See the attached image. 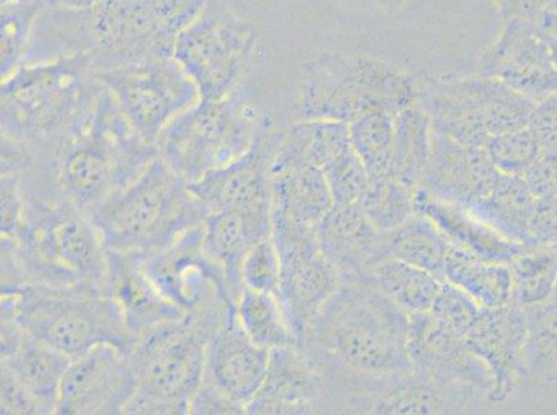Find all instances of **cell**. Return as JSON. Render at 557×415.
Returning a JSON list of instances; mask_svg holds the SVG:
<instances>
[{
    "mask_svg": "<svg viewBox=\"0 0 557 415\" xmlns=\"http://www.w3.org/2000/svg\"><path fill=\"white\" fill-rule=\"evenodd\" d=\"M271 351L252 342L242 330L236 311L211 337L205 378L246 408L260 391Z\"/></svg>",
    "mask_w": 557,
    "mask_h": 415,
    "instance_id": "603a6c76",
    "label": "cell"
},
{
    "mask_svg": "<svg viewBox=\"0 0 557 415\" xmlns=\"http://www.w3.org/2000/svg\"><path fill=\"white\" fill-rule=\"evenodd\" d=\"M327 385L334 413L460 414L478 407L485 397L473 388L430 381L414 372L377 378L336 377Z\"/></svg>",
    "mask_w": 557,
    "mask_h": 415,
    "instance_id": "4fadbf2b",
    "label": "cell"
},
{
    "mask_svg": "<svg viewBox=\"0 0 557 415\" xmlns=\"http://www.w3.org/2000/svg\"><path fill=\"white\" fill-rule=\"evenodd\" d=\"M45 2L48 4H54V7L89 9L96 7L100 0H45Z\"/></svg>",
    "mask_w": 557,
    "mask_h": 415,
    "instance_id": "9f6ffc18",
    "label": "cell"
},
{
    "mask_svg": "<svg viewBox=\"0 0 557 415\" xmlns=\"http://www.w3.org/2000/svg\"><path fill=\"white\" fill-rule=\"evenodd\" d=\"M483 309L459 288L444 281L429 312L445 326L466 337L478 322Z\"/></svg>",
    "mask_w": 557,
    "mask_h": 415,
    "instance_id": "bcb514c9",
    "label": "cell"
},
{
    "mask_svg": "<svg viewBox=\"0 0 557 415\" xmlns=\"http://www.w3.org/2000/svg\"><path fill=\"white\" fill-rule=\"evenodd\" d=\"M275 114L243 86L231 98L200 100L176 116L156 141L157 154L187 184L248 153Z\"/></svg>",
    "mask_w": 557,
    "mask_h": 415,
    "instance_id": "ba28073f",
    "label": "cell"
},
{
    "mask_svg": "<svg viewBox=\"0 0 557 415\" xmlns=\"http://www.w3.org/2000/svg\"><path fill=\"white\" fill-rule=\"evenodd\" d=\"M379 8L387 10V12H397L407 2V0H373Z\"/></svg>",
    "mask_w": 557,
    "mask_h": 415,
    "instance_id": "6f0895ef",
    "label": "cell"
},
{
    "mask_svg": "<svg viewBox=\"0 0 557 415\" xmlns=\"http://www.w3.org/2000/svg\"><path fill=\"white\" fill-rule=\"evenodd\" d=\"M94 8L48 4L39 14L22 64H45L95 55Z\"/></svg>",
    "mask_w": 557,
    "mask_h": 415,
    "instance_id": "f1b7e54d",
    "label": "cell"
},
{
    "mask_svg": "<svg viewBox=\"0 0 557 415\" xmlns=\"http://www.w3.org/2000/svg\"><path fill=\"white\" fill-rule=\"evenodd\" d=\"M174 58L199 89L200 100L231 98L267 58L260 25L237 13L227 0H209L180 35Z\"/></svg>",
    "mask_w": 557,
    "mask_h": 415,
    "instance_id": "30bf717a",
    "label": "cell"
},
{
    "mask_svg": "<svg viewBox=\"0 0 557 415\" xmlns=\"http://www.w3.org/2000/svg\"><path fill=\"white\" fill-rule=\"evenodd\" d=\"M542 28L545 29L554 39L557 49V9H548L542 13V16L536 20Z\"/></svg>",
    "mask_w": 557,
    "mask_h": 415,
    "instance_id": "11a10c76",
    "label": "cell"
},
{
    "mask_svg": "<svg viewBox=\"0 0 557 415\" xmlns=\"http://www.w3.org/2000/svg\"><path fill=\"white\" fill-rule=\"evenodd\" d=\"M480 74L536 100L557 93V49L539 22L508 18L480 60Z\"/></svg>",
    "mask_w": 557,
    "mask_h": 415,
    "instance_id": "2e32d148",
    "label": "cell"
},
{
    "mask_svg": "<svg viewBox=\"0 0 557 415\" xmlns=\"http://www.w3.org/2000/svg\"><path fill=\"white\" fill-rule=\"evenodd\" d=\"M281 257L272 236L248 250L242 265L243 288L275 293L281 292Z\"/></svg>",
    "mask_w": 557,
    "mask_h": 415,
    "instance_id": "f6af8a7d",
    "label": "cell"
},
{
    "mask_svg": "<svg viewBox=\"0 0 557 415\" xmlns=\"http://www.w3.org/2000/svg\"><path fill=\"white\" fill-rule=\"evenodd\" d=\"M419 85L387 60L368 54L322 52L298 70L293 118L351 124L369 111L392 114L418 103Z\"/></svg>",
    "mask_w": 557,
    "mask_h": 415,
    "instance_id": "5b68a950",
    "label": "cell"
},
{
    "mask_svg": "<svg viewBox=\"0 0 557 415\" xmlns=\"http://www.w3.org/2000/svg\"><path fill=\"white\" fill-rule=\"evenodd\" d=\"M190 414L197 415H240L247 414L246 408L226 394L206 378H202L200 388L197 389L190 404Z\"/></svg>",
    "mask_w": 557,
    "mask_h": 415,
    "instance_id": "f907efd6",
    "label": "cell"
},
{
    "mask_svg": "<svg viewBox=\"0 0 557 415\" xmlns=\"http://www.w3.org/2000/svg\"><path fill=\"white\" fill-rule=\"evenodd\" d=\"M369 275L384 295L408 315L429 312L444 282L428 271L397 260L379 262Z\"/></svg>",
    "mask_w": 557,
    "mask_h": 415,
    "instance_id": "f35d334b",
    "label": "cell"
},
{
    "mask_svg": "<svg viewBox=\"0 0 557 415\" xmlns=\"http://www.w3.org/2000/svg\"><path fill=\"white\" fill-rule=\"evenodd\" d=\"M2 313L28 336L77 359L100 343L131 353L135 338L104 292L38 285L2 287Z\"/></svg>",
    "mask_w": 557,
    "mask_h": 415,
    "instance_id": "9c48e42d",
    "label": "cell"
},
{
    "mask_svg": "<svg viewBox=\"0 0 557 415\" xmlns=\"http://www.w3.org/2000/svg\"><path fill=\"white\" fill-rule=\"evenodd\" d=\"M420 103L426 109L433 130L460 144L485 147L491 136L478 100L462 77L428 80L420 86Z\"/></svg>",
    "mask_w": 557,
    "mask_h": 415,
    "instance_id": "83f0119b",
    "label": "cell"
},
{
    "mask_svg": "<svg viewBox=\"0 0 557 415\" xmlns=\"http://www.w3.org/2000/svg\"><path fill=\"white\" fill-rule=\"evenodd\" d=\"M226 315L185 316L136 339V389L125 414L186 415L206 373L207 347Z\"/></svg>",
    "mask_w": 557,
    "mask_h": 415,
    "instance_id": "52a82bcc",
    "label": "cell"
},
{
    "mask_svg": "<svg viewBox=\"0 0 557 415\" xmlns=\"http://www.w3.org/2000/svg\"><path fill=\"white\" fill-rule=\"evenodd\" d=\"M311 124L312 160L325 176L334 202H358L369 175L352 144L348 124L326 121Z\"/></svg>",
    "mask_w": 557,
    "mask_h": 415,
    "instance_id": "f546056e",
    "label": "cell"
},
{
    "mask_svg": "<svg viewBox=\"0 0 557 415\" xmlns=\"http://www.w3.org/2000/svg\"><path fill=\"white\" fill-rule=\"evenodd\" d=\"M529 128L534 131L542 150L557 149V93L539 100Z\"/></svg>",
    "mask_w": 557,
    "mask_h": 415,
    "instance_id": "816d5d0a",
    "label": "cell"
},
{
    "mask_svg": "<svg viewBox=\"0 0 557 415\" xmlns=\"http://www.w3.org/2000/svg\"><path fill=\"white\" fill-rule=\"evenodd\" d=\"M408 348L413 372L419 376L443 385L473 388L490 400L494 382L488 367L475 356L465 337L432 313L409 315Z\"/></svg>",
    "mask_w": 557,
    "mask_h": 415,
    "instance_id": "ac0fdd59",
    "label": "cell"
},
{
    "mask_svg": "<svg viewBox=\"0 0 557 415\" xmlns=\"http://www.w3.org/2000/svg\"><path fill=\"white\" fill-rule=\"evenodd\" d=\"M557 246V194L536 197L530 219V246Z\"/></svg>",
    "mask_w": 557,
    "mask_h": 415,
    "instance_id": "681fc988",
    "label": "cell"
},
{
    "mask_svg": "<svg viewBox=\"0 0 557 415\" xmlns=\"http://www.w3.org/2000/svg\"><path fill=\"white\" fill-rule=\"evenodd\" d=\"M449 282L481 307L495 309L513 302V280L509 265L480 260L453 247L444 267Z\"/></svg>",
    "mask_w": 557,
    "mask_h": 415,
    "instance_id": "836d02e7",
    "label": "cell"
},
{
    "mask_svg": "<svg viewBox=\"0 0 557 415\" xmlns=\"http://www.w3.org/2000/svg\"><path fill=\"white\" fill-rule=\"evenodd\" d=\"M432 141V121L420 100L395 114L388 175L417 190L426 171Z\"/></svg>",
    "mask_w": 557,
    "mask_h": 415,
    "instance_id": "e575fe53",
    "label": "cell"
},
{
    "mask_svg": "<svg viewBox=\"0 0 557 415\" xmlns=\"http://www.w3.org/2000/svg\"><path fill=\"white\" fill-rule=\"evenodd\" d=\"M101 89L92 55L22 64L2 79V138L53 144L83 123Z\"/></svg>",
    "mask_w": 557,
    "mask_h": 415,
    "instance_id": "8992f818",
    "label": "cell"
},
{
    "mask_svg": "<svg viewBox=\"0 0 557 415\" xmlns=\"http://www.w3.org/2000/svg\"><path fill=\"white\" fill-rule=\"evenodd\" d=\"M73 359L38 339L24 336L12 349L2 353V367L23 385L47 410L55 414L60 388Z\"/></svg>",
    "mask_w": 557,
    "mask_h": 415,
    "instance_id": "4dcf8cb0",
    "label": "cell"
},
{
    "mask_svg": "<svg viewBox=\"0 0 557 415\" xmlns=\"http://www.w3.org/2000/svg\"><path fill=\"white\" fill-rule=\"evenodd\" d=\"M500 16L508 18H524L536 22L542 13L550 9L554 0H491Z\"/></svg>",
    "mask_w": 557,
    "mask_h": 415,
    "instance_id": "db71d44e",
    "label": "cell"
},
{
    "mask_svg": "<svg viewBox=\"0 0 557 415\" xmlns=\"http://www.w3.org/2000/svg\"><path fill=\"white\" fill-rule=\"evenodd\" d=\"M524 179L535 197L557 194V149L542 151Z\"/></svg>",
    "mask_w": 557,
    "mask_h": 415,
    "instance_id": "f5cc1de1",
    "label": "cell"
},
{
    "mask_svg": "<svg viewBox=\"0 0 557 415\" xmlns=\"http://www.w3.org/2000/svg\"><path fill=\"white\" fill-rule=\"evenodd\" d=\"M135 389L129 353L111 343H100L71 362L60 388L55 414H125Z\"/></svg>",
    "mask_w": 557,
    "mask_h": 415,
    "instance_id": "e0dca14e",
    "label": "cell"
},
{
    "mask_svg": "<svg viewBox=\"0 0 557 415\" xmlns=\"http://www.w3.org/2000/svg\"><path fill=\"white\" fill-rule=\"evenodd\" d=\"M285 126H268L245 155L189 184L207 212L272 211L270 166Z\"/></svg>",
    "mask_w": 557,
    "mask_h": 415,
    "instance_id": "d6986e66",
    "label": "cell"
},
{
    "mask_svg": "<svg viewBox=\"0 0 557 415\" xmlns=\"http://www.w3.org/2000/svg\"><path fill=\"white\" fill-rule=\"evenodd\" d=\"M527 337L525 309L509 305L483 309L478 322L466 334V343L488 367L493 377L491 403H503L523 378V353Z\"/></svg>",
    "mask_w": 557,
    "mask_h": 415,
    "instance_id": "7402d4cb",
    "label": "cell"
},
{
    "mask_svg": "<svg viewBox=\"0 0 557 415\" xmlns=\"http://www.w3.org/2000/svg\"><path fill=\"white\" fill-rule=\"evenodd\" d=\"M414 191L389 175L369 177L358 204L380 231H392L414 214Z\"/></svg>",
    "mask_w": 557,
    "mask_h": 415,
    "instance_id": "60d3db41",
    "label": "cell"
},
{
    "mask_svg": "<svg viewBox=\"0 0 557 415\" xmlns=\"http://www.w3.org/2000/svg\"><path fill=\"white\" fill-rule=\"evenodd\" d=\"M47 7L45 0H2V79L22 65L35 23Z\"/></svg>",
    "mask_w": 557,
    "mask_h": 415,
    "instance_id": "7bdbcfd3",
    "label": "cell"
},
{
    "mask_svg": "<svg viewBox=\"0 0 557 415\" xmlns=\"http://www.w3.org/2000/svg\"><path fill=\"white\" fill-rule=\"evenodd\" d=\"M499 176L485 147L460 144L433 130L432 151L419 187L435 199L470 210L490 194Z\"/></svg>",
    "mask_w": 557,
    "mask_h": 415,
    "instance_id": "44dd1931",
    "label": "cell"
},
{
    "mask_svg": "<svg viewBox=\"0 0 557 415\" xmlns=\"http://www.w3.org/2000/svg\"><path fill=\"white\" fill-rule=\"evenodd\" d=\"M394 116L384 110L369 111L352 121L349 136L369 177L388 175L394 136Z\"/></svg>",
    "mask_w": 557,
    "mask_h": 415,
    "instance_id": "b9f144b4",
    "label": "cell"
},
{
    "mask_svg": "<svg viewBox=\"0 0 557 415\" xmlns=\"http://www.w3.org/2000/svg\"><path fill=\"white\" fill-rule=\"evenodd\" d=\"M272 236V211H221L202 222L206 251L225 271L235 302L243 288L242 265L248 250Z\"/></svg>",
    "mask_w": 557,
    "mask_h": 415,
    "instance_id": "4316f807",
    "label": "cell"
},
{
    "mask_svg": "<svg viewBox=\"0 0 557 415\" xmlns=\"http://www.w3.org/2000/svg\"><path fill=\"white\" fill-rule=\"evenodd\" d=\"M96 75L132 128L150 144L176 116L200 101L194 79L175 58L144 60Z\"/></svg>",
    "mask_w": 557,
    "mask_h": 415,
    "instance_id": "7c38bea8",
    "label": "cell"
},
{
    "mask_svg": "<svg viewBox=\"0 0 557 415\" xmlns=\"http://www.w3.org/2000/svg\"><path fill=\"white\" fill-rule=\"evenodd\" d=\"M108 251L144 261L209 216L190 185L160 156L138 179L88 212Z\"/></svg>",
    "mask_w": 557,
    "mask_h": 415,
    "instance_id": "277c9868",
    "label": "cell"
},
{
    "mask_svg": "<svg viewBox=\"0 0 557 415\" xmlns=\"http://www.w3.org/2000/svg\"><path fill=\"white\" fill-rule=\"evenodd\" d=\"M106 293L120 307L135 341L161 324L185 317L184 312L161 293L138 260L119 252L109 251Z\"/></svg>",
    "mask_w": 557,
    "mask_h": 415,
    "instance_id": "d4e9b609",
    "label": "cell"
},
{
    "mask_svg": "<svg viewBox=\"0 0 557 415\" xmlns=\"http://www.w3.org/2000/svg\"><path fill=\"white\" fill-rule=\"evenodd\" d=\"M0 414L48 415L42 404L4 368H0Z\"/></svg>",
    "mask_w": 557,
    "mask_h": 415,
    "instance_id": "7dc6e473",
    "label": "cell"
},
{
    "mask_svg": "<svg viewBox=\"0 0 557 415\" xmlns=\"http://www.w3.org/2000/svg\"><path fill=\"white\" fill-rule=\"evenodd\" d=\"M485 151L503 175L525 176L541 155L542 147L534 131L527 128L491 136Z\"/></svg>",
    "mask_w": 557,
    "mask_h": 415,
    "instance_id": "ee69618b",
    "label": "cell"
},
{
    "mask_svg": "<svg viewBox=\"0 0 557 415\" xmlns=\"http://www.w3.org/2000/svg\"><path fill=\"white\" fill-rule=\"evenodd\" d=\"M332 413L325 374L300 345L272 349L260 391L248 403L252 415H311Z\"/></svg>",
    "mask_w": 557,
    "mask_h": 415,
    "instance_id": "ffe728a7",
    "label": "cell"
},
{
    "mask_svg": "<svg viewBox=\"0 0 557 415\" xmlns=\"http://www.w3.org/2000/svg\"><path fill=\"white\" fill-rule=\"evenodd\" d=\"M509 267L516 305L533 307L554 295L557 288V246H524Z\"/></svg>",
    "mask_w": 557,
    "mask_h": 415,
    "instance_id": "ab89813d",
    "label": "cell"
},
{
    "mask_svg": "<svg viewBox=\"0 0 557 415\" xmlns=\"http://www.w3.org/2000/svg\"><path fill=\"white\" fill-rule=\"evenodd\" d=\"M414 212L428 217L443 232L449 244L480 260L510 265L524 246L506 239L468 208L435 199L418 187Z\"/></svg>",
    "mask_w": 557,
    "mask_h": 415,
    "instance_id": "484cf974",
    "label": "cell"
},
{
    "mask_svg": "<svg viewBox=\"0 0 557 415\" xmlns=\"http://www.w3.org/2000/svg\"><path fill=\"white\" fill-rule=\"evenodd\" d=\"M24 197L16 171L2 172V237H13L22 226Z\"/></svg>",
    "mask_w": 557,
    "mask_h": 415,
    "instance_id": "c3c4849f",
    "label": "cell"
},
{
    "mask_svg": "<svg viewBox=\"0 0 557 415\" xmlns=\"http://www.w3.org/2000/svg\"><path fill=\"white\" fill-rule=\"evenodd\" d=\"M139 262L166 300L185 316L225 315L236 309L225 271L206 251L202 224Z\"/></svg>",
    "mask_w": 557,
    "mask_h": 415,
    "instance_id": "9a60e30c",
    "label": "cell"
},
{
    "mask_svg": "<svg viewBox=\"0 0 557 415\" xmlns=\"http://www.w3.org/2000/svg\"><path fill=\"white\" fill-rule=\"evenodd\" d=\"M408 337V313L362 275L341 277L300 345L326 377L377 378L413 372Z\"/></svg>",
    "mask_w": 557,
    "mask_h": 415,
    "instance_id": "7a4b0ae2",
    "label": "cell"
},
{
    "mask_svg": "<svg viewBox=\"0 0 557 415\" xmlns=\"http://www.w3.org/2000/svg\"><path fill=\"white\" fill-rule=\"evenodd\" d=\"M535 200L523 176L500 174L490 194L469 211L506 239L530 246V219Z\"/></svg>",
    "mask_w": 557,
    "mask_h": 415,
    "instance_id": "d6a6232c",
    "label": "cell"
},
{
    "mask_svg": "<svg viewBox=\"0 0 557 415\" xmlns=\"http://www.w3.org/2000/svg\"><path fill=\"white\" fill-rule=\"evenodd\" d=\"M272 239L281 257L278 298L300 342L341 286V273L319 247L317 226L272 214Z\"/></svg>",
    "mask_w": 557,
    "mask_h": 415,
    "instance_id": "5bb4252c",
    "label": "cell"
},
{
    "mask_svg": "<svg viewBox=\"0 0 557 415\" xmlns=\"http://www.w3.org/2000/svg\"><path fill=\"white\" fill-rule=\"evenodd\" d=\"M466 88L483 111L490 136L527 128L539 100L519 92L503 80L474 75L462 77Z\"/></svg>",
    "mask_w": 557,
    "mask_h": 415,
    "instance_id": "d590c367",
    "label": "cell"
},
{
    "mask_svg": "<svg viewBox=\"0 0 557 415\" xmlns=\"http://www.w3.org/2000/svg\"><path fill=\"white\" fill-rule=\"evenodd\" d=\"M236 318L252 342L270 351L298 343L281 298L275 293L245 288L236 301Z\"/></svg>",
    "mask_w": 557,
    "mask_h": 415,
    "instance_id": "8d00e7d4",
    "label": "cell"
},
{
    "mask_svg": "<svg viewBox=\"0 0 557 415\" xmlns=\"http://www.w3.org/2000/svg\"><path fill=\"white\" fill-rule=\"evenodd\" d=\"M453 246L428 217L414 212L401 226L383 232L380 262L397 260L432 273L444 281L445 262Z\"/></svg>",
    "mask_w": 557,
    "mask_h": 415,
    "instance_id": "1f68e13d",
    "label": "cell"
},
{
    "mask_svg": "<svg viewBox=\"0 0 557 415\" xmlns=\"http://www.w3.org/2000/svg\"><path fill=\"white\" fill-rule=\"evenodd\" d=\"M29 147L23 174L86 212L128 187L159 156L104 86L77 128L53 144Z\"/></svg>",
    "mask_w": 557,
    "mask_h": 415,
    "instance_id": "6da1fadb",
    "label": "cell"
},
{
    "mask_svg": "<svg viewBox=\"0 0 557 415\" xmlns=\"http://www.w3.org/2000/svg\"><path fill=\"white\" fill-rule=\"evenodd\" d=\"M523 378L557 385V288L548 301L525 309Z\"/></svg>",
    "mask_w": 557,
    "mask_h": 415,
    "instance_id": "74e56055",
    "label": "cell"
},
{
    "mask_svg": "<svg viewBox=\"0 0 557 415\" xmlns=\"http://www.w3.org/2000/svg\"><path fill=\"white\" fill-rule=\"evenodd\" d=\"M319 247L341 277L369 275L380 262L383 231L358 202H334L317 225Z\"/></svg>",
    "mask_w": 557,
    "mask_h": 415,
    "instance_id": "cb8c5ba5",
    "label": "cell"
},
{
    "mask_svg": "<svg viewBox=\"0 0 557 415\" xmlns=\"http://www.w3.org/2000/svg\"><path fill=\"white\" fill-rule=\"evenodd\" d=\"M22 191V226L13 237H2V287L106 293L109 251L88 212L62 197L38 196L23 186Z\"/></svg>",
    "mask_w": 557,
    "mask_h": 415,
    "instance_id": "3957f363",
    "label": "cell"
},
{
    "mask_svg": "<svg viewBox=\"0 0 557 415\" xmlns=\"http://www.w3.org/2000/svg\"><path fill=\"white\" fill-rule=\"evenodd\" d=\"M209 0H100L94 7L96 73L174 58L180 35Z\"/></svg>",
    "mask_w": 557,
    "mask_h": 415,
    "instance_id": "8fae6325",
    "label": "cell"
}]
</instances>
